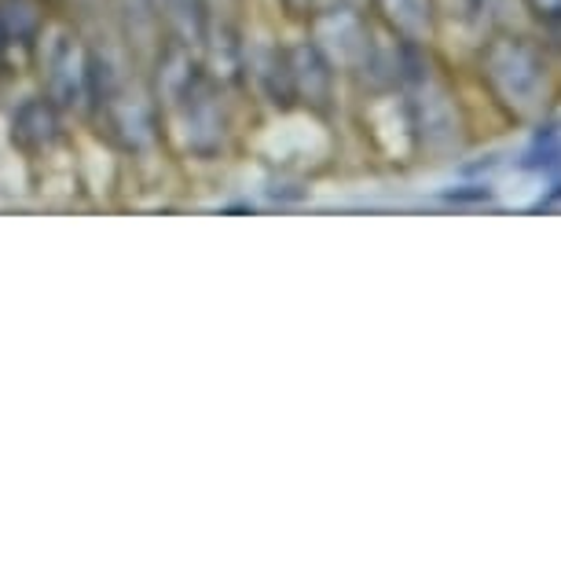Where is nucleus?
I'll list each match as a JSON object with an SVG mask.
<instances>
[{
  "label": "nucleus",
  "instance_id": "1",
  "mask_svg": "<svg viewBox=\"0 0 561 561\" xmlns=\"http://www.w3.org/2000/svg\"><path fill=\"white\" fill-rule=\"evenodd\" d=\"M489 187H478V192H451V198H462V203H478V198H489Z\"/></svg>",
  "mask_w": 561,
  "mask_h": 561
},
{
  "label": "nucleus",
  "instance_id": "2",
  "mask_svg": "<svg viewBox=\"0 0 561 561\" xmlns=\"http://www.w3.org/2000/svg\"><path fill=\"white\" fill-rule=\"evenodd\" d=\"M547 203H561V187H558V192H550V195H547Z\"/></svg>",
  "mask_w": 561,
  "mask_h": 561
}]
</instances>
